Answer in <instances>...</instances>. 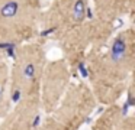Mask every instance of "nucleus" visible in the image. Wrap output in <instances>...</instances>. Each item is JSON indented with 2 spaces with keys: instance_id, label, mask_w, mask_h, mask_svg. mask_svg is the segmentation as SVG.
Instances as JSON below:
<instances>
[{
  "instance_id": "f257e3e1",
  "label": "nucleus",
  "mask_w": 135,
  "mask_h": 130,
  "mask_svg": "<svg viewBox=\"0 0 135 130\" xmlns=\"http://www.w3.org/2000/svg\"><path fill=\"white\" fill-rule=\"evenodd\" d=\"M126 52V42L122 36H118L112 43V49H110V58L113 62H119L120 59H123Z\"/></svg>"
},
{
  "instance_id": "f03ea898",
  "label": "nucleus",
  "mask_w": 135,
  "mask_h": 130,
  "mask_svg": "<svg viewBox=\"0 0 135 130\" xmlns=\"http://www.w3.org/2000/svg\"><path fill=\"white\" fill-rule=\"evenodd\" d=\"M19 10V3L15 2V0H10V2H6L2 9H0V14L6 19H10V17H15L16 13Z\"/></svg>"
},
{
  "instance_id": "7ed1b4c3",
  "label": "nucleus",
  "mask_w": 135,
  "mask_h": 130,
  "mask_svg": "<svg viewBox=\"0 0 135 130\" xmlns=\"http://www.w3.org/2000/svg\"><path fill=\"white\" fill-rule=\"evenodd\" d=\"M84 10H86V3L84 0H77L73 6V19L80 22L84 19Z\"/></svg>"
},
{
  "instance_id": "20e7f679",
  "label": "nucleus",
  "mask_w": 135,
  "mask_h": 130,
  "mask_svg": "<svg viewBox=\"0 0 135 130\" xmlns=\"http://www.w3.org/2000/svg\"><path fill=\"white\" fill-rule=\"evenodd\" d=\"M23 77L28 78V80H32V78L35 77V65H33L32 62L26 64V65L23 66Z\"/></svg>"
},
{
  "instance_id": "39448f33",
  "label": "nucleus",
  "mask_w": 135,
  "mask_h": 130,
  "mask_svg": "<svg viewBox=\"0 0 135 130\" xmlns=\"http://www.w3.org/2000/svg\"><path fill=\"white\" fill-rule=\"evenodd\" d=\"M4 51L7 52V55H9L10 58H15V51H16V45L13 42H6V48H4Z\"/></svg>"
},
{
  "instance_id": "423d86ee",
  "label": "nucleus",
  "mask_w": 135,
  "mask_h": 130,
  "mask_svg": "<svg viewBox=\"0 0 135 130\" xmlns=\"http://www.w3.org/2000/svg\"><path fill=\"white\" fill-rule=\"evenodd\" d=\"M77 69H79V72H80V75H81L83 78H87L89 77V69L86 68V65H84V62H80L79 65H77Z\"/></svg>"
},
{
  "instance_id": "0eeeda50",
  "label": "nucleus",
  "mask_w": 135,
  "mask_h": 130,
  "mask_svg": "<svg viewBox=\"0 0 135 130\" xmlns=\"http://www.w3.org/2000/svg\"><path fill=\"white\" fill-rule=\"evenodd\" d=\"M21 95H22L21 90H15L13 94H12V101H13V103H18V101L21 100Z\"/></svg>"
},
{
  "instance_id": "6e6552de",
  "label": "nucleus",
  "mask_w": 135,
  "mask_h": 130,
  "mask_svg": "<svg viewBox=\"0 0 135 130\" xmlns=\"http://www.w3.org/2000/svg\"><path fill=\"white\" fill-rule=\"evenodd\" d=\"M57 28H50V29H45V30L41 32V36H48V35H51L52 32H55Z\"/></svg>"
},
{
  "instance_id": "1a4fd4ad",
  "label": "nucleus",
  "mask_w": 135,
  "mask_h": 130,
  "mask_svg": "<svg viewBox=\"0 0 135 130\" xmlns=\"http://www.w3.org/2000/svg\"><path fill=\"white\" fill-rule=\"evenodd\" d=\"M84 17H89V19H91V17H93V10H91L90 7H86V10H84Z\"/></svg>"
},
{
  "instance_id": "9d476101",
  "label": "nucleus",
  "mask_w": 135,
  "mask_h": 130,
  "mask_svg": "<svg viewBox=\"0 0 135 130\" xmlns=\"http://www.w3.org/2000/svg\"><path fill=\"white\" fill-rule=\"evenodd\" d=\"M129 107H131V106H129L128 103H125V104L122 106V114H123V116H126V114H128V110H129Z\"/></svg>"
},
{
  "instance_id": "9b49d317",
  "label": "nucleus",
  "mask_w": 135,
  "mask_h": 130,
  "mask_svg": "<svg viewBox=\"0 0 135 130\" xmlns=\"http://www.w3.org/2000/svg\"><path fill=\"white\" fill-rule=\"evenodd\" d=\"M39 121H41V116H36L35 118H33V123H32V127H36L39 124Z\"/></svg>"
},
{
  "instance_id": "f8f14e48",
  "label": "nucleus",
  "mask_w": 135,
  "mask_h": 130,
  "mask_svg": "<svg viewBox=\"0 0 135 130\" xmlns=\"http://www.w3.org/2000/svg\"><path fill=\"white\" fill-rule=\"evenodd\" d=\"M126 103L129 104V106H135V101H134V97H132V95H128V100H126Z\"/></svg>"
},
{
  "instance_id": "ddd939ff",
  "label": "nucleus",
  "mask_w": 135,
  "mask_h": 130,
  "mask_svg": "<svg viewBox=\"0 0 135 130\" xmlns=\"http://www.w3.org/2000/svg\"><path fill=\"white\" fill-rule=\"evenodd\" d=\"M6 48V42H0V49H4Z\"/></svg>"
},
{
  "instance_id": "4468645a",
  "label": "nucleus",
  "mask_w": 135,
  "mask_h": 130,
  "mask_svg": "<svg viewBox=\"0 0 135 130\" xmlns=\"http://www.w3.org/2000/svg\"><path fill=\"white\" fill-rule=\"evenodd\" d=\"M0 91H2V90H0Z\"/></svg>"
}]
</instances>
